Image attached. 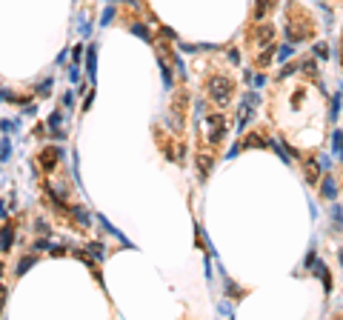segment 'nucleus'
Wrapping results in <instances>:
<instances>
[{
  "label": "nucleus",
  "instance_id": "nucleus-10",
  "mask_svg": "<svg viewBox=\"0 0 343 320\" xmlns=\"http://www.w3.org/2000/svg\"><path fill=\"white\" fill-rule=\"evenodd\" d=\"M54 157H60V152H57V149H46V152L40 154V166L52 169V166H54Z\"/></svg>",
  "mask_w": 343,
  "mask_h": 320
},
{
  "label": "nucleus",
  "instance_id": "nucleus-3",
  "mask_svg": "<svg viewBox=\"0 0 343 320\" xmlns=\"http://www.w3.org/2000/svg\"><path fill=\"white\" fill-rule=\"evenodd\" d=\"M309 37V20H289L286 23V40L289 43H300Z\"/></svg>",
  "mask_w": 343,
  "mask_h": 320
},
{
  "label": "nucleus",
  "instance_id": "nucleus-15",
  "mask_svg": "<svg viewBox=\"0 0 343 320\" xmlns=\"http://www.w3.org/2000/svg\"><path fill=\"white\" fill-rule=\"evenodd\" d=\"M332 143H335V154L343 160V132H335L332 135Z\"/></svg>",
  "mask_w": 343,
  "mask_h": 320
},
{
  "label": "nucleus",
  "instance_id": "nucleus-12",
  "mask_svg": "<svg viewBox=\"0 0 343 320\" xmlns=\"http://www.w3.org/2000/svg\"><path fill=\"white\" fill-rule=\"evenodd\" d=\"M89 257H95V260H106V246H103V243H89Z\"/></svg>",
  "mask_w": 343,
  "mask_h": 320
},
{
  "label": "nucleus",
  "instance_id": "nucleus-9",
  "mask_svg": "<svg viewBox=\"0 0 343 320\" xmlns=\"http://www.w3.org/2000/svg\"><path fill=\"white\" fill-rule=\"evenodd\" d=\"M320 192H323V197H326V200H335L338 186H335V177H332V174H326V177H323V189H320Z\"/></svg>",
  "mask_w": 343,
  "mask_h": 320
},
{
  "label": "nucleus",
  "instance_id": "nucleus-1",
  "mask_svg": "<svg viewBox=\"0 0 343 320\" xmlns=\"http://www.w3.org/2000/svg\"><path fill=\"white\" fill-rule=\"evenodd\" d=\"M209 98H212L220 109L229 106L232 98H235V80L226 77V74H214L212 80H209Z\"/></svg>",
  "mask_w": 343,
  "mask_h": 320
},
{
  "label": "nucleus",
  "instance_id": "nucleus-8",
  "mask_svg": "<svg viewBox=\"0 0 343 320\" xmlns=\"http://www.w3.org/2000/svg\"><path fill=\"white\" fill-rule=\"evenodd\" d=\"M12 243H15V229L12 226H3V232H0V252H9Z\"/></svg>",
  "mask_w": 343,
  "mask_h": 320
},
{
  "label": "nucleus",
  "instance_id": "nucleus-27",
  "mask_svg": "<svg viewBox=\"0 0 343 320\" xmlns=\"http://www.w3.org/2000/svg\"><path fill=\"white\" fill-rule=\"evenodd\" d=\"M341 263H343V252H341Z\"/></svg>",
  "mask_w": 343,
  "mask_h": 320
},
{
  "label": "nucleus",
  "instance_id": "nucleus-6",
  "mask_svg": "<svg viewBox=\"0 0 343 320\" xmlns=\"http://www.w3.org/2000/svg\"><path fill=\"white\" fill-rule=\"evenodd\" d=\"M272 37H275V29H272V26H269V23H258V29H255V40H258V43H261V46H269V43H272Z\"/></svg>",
  "mask_w": 343,
  "mask_h": 320
},
{
  "label": "nucleus",
  "instance_id": "nucleus-23",
  "mask_svg": "<svg viewBox=\"0 0 343 320\" xmlns=\"http://www.w3.org/2000/svg\"><path fill=\"white\" fill-rule=\"evenodd\" d=\"M112 17H114V9H106L103 12V23H112Z\"/></svg>",
  "mask_w": 343,
  "mask_h": 320
},
{
  "label": "nucleus",
  "instance_id": "nucleus-17",
  "mask_svg": "<svg viewBox=\"0 0 343 320\" xmlns=\"http://www.w3.org/2000/svg\"><path fill=\"white\" fill-rule=\"evenodd\" d=\"M132 32L137 34V37H146V40H149V29L143 26V23H134V26H132Z\"/></svg>",
  "mask_w": 343,
  "mask_h": 320
},
{
  "label": "nucleus",
  "instance_id": "nucleus-7",
  "mask_svg": "<svg viewBox=\"0 0 343 320\" xmlns=\"http://www.w3.org/2000/svg\"><path fill=\"white\" fill-rule=\"evenodd\" d=\"M303 172H306V180H309V186L320 183V166H317V160H306V163H303Z\"/></svg>",
  "mask_w": 343,
  "mask_h": 320
},
{
  "label": "nucleus",
  "instance_id": "nucleus-16",
  "mask_svg": "<svg viewBox=\"0 0 343 320\" xmlns=\"http://www.w3.org/2000/svg\"><path fill=\"white\" fill-rule=\"evenodd\" d=\"M32 263H34V254H29V257H23V260L17 263V274H26V269H29Z\"/></svg>",
  "mask_w": 343,
  "mask_h": 320
},
{
  "label": "nucleus",
  "instance_id": "nucleus-4",
  "mask_svg": "<svg viewBox=\"0 0 343 320\" xmlns=\"http://www.w3.org/2000/svg\"><path fill=\"white\" fill-rule=\"evenodd\" d=\"M266 146H269V137L261 132H252L243 143H237V149H266Z\"/></svg>",
  "mask_w": 343,
  "mask_h": 320
},
{
  "label": "nucleus",
  "instance_id": "nucleus-20",
  "mask_svg": "<svg viewBox=\"0 0 343 320\" xmlns=\"http://www.w3.org/2000/svg\"><path fill=\"white\" fill-rule=\"evenodd\" d=\"M75 218L80 220L83 226H86V223H89V215H86V212H80V209H75Z\"/></svg>",
  "mask_w": 343,
  "mask_h": 320
},
{
  "label": "nucleus",
  "instance_id": "nucleus-14",
  "mask_svg": "<svg viewBox=\"0 0 343 320\" xmlns=\"http://www.w3.org/2000/svg\"><path fill=\"white\" fill-rule=\"evenodd\" d=\"M60 123H63L60 112H54V115L49 118V126H52V132H54V137H63V132H60Z\"/></svg>",
  "mask_w": 343,
  "mask_h": 320
},
{
  "label": "nucleus",
  "instance_id": "nucleus-2",
  "mask_svg": "<svg viewBox=\"0 0 343 320\" xmlns=\"http://www.w3.org/2000/svg\"><path fill=\"white\" fill-rule=\"evenodd\" d=\"M203 126H206V137H209V143H220V140L226 137L229 120L217 112V115H209V118L203 120Z\"/></svg>",
  "mask_w": 343,
  "mask_h": 320
},
{
  "label": "nucleus",
  "instance_id": "nucleus-5",
  "mask_svg": "<svg viewBox=\"0 0 343 320\" xmlns=\"http://www.w3.org/2000/svg\"><path fill=\"white\" fill-rule=\"evenodd\" d=\"M195 163H197V177H200V180H206V177H209V172H212L214 157L203 152V154H197V157H195Z\"/></svg>",
  "mask_w": 343,
  "mask_h": 320
},
{
  "label": "nucleus",
  "instance_id": "nucleus-21",
  "mask_svg": "<svg viewBox=\"0 0 343 320\" xmlns=\"http://www.w3.org/2000/svg\"><path fill=\"white\" fill-rule=\"evenodd\" d=\"M315 54H317V57H326L329 51H326V46H323V43H317V46H315Z\"/></svg>",
  "mask_w": 343,
  "mask_h": 320
},
{
  "label": "nucleus",
  "instance_id": "nucleus-24",
  "mask_svg": "<svg viewBox=\"0 0 343 320\" xmlns=\"http://www.w3.org/2000/svg\"><path fill=\"white\" fill-rule=\"evenodd\" d=\"M6 303V289H0V306Z\"/></svg>",
  "mask_w": 343,
  "mask_h": 320
},
{
  "label": "nucleus",
  "instance_id": "nucleus-26",
  "mask_svg": "<svg viewBox=\"0 0 343 320\" xmlns=\"http://www.w3.org/2000/svg\"><path fill=\"white\" fill-rule=\"evenodd\" d=\"M0 277H3V263H0Z\"/></svg>",
  "mask_w": 343,
  "mask_h": 320
},
{
  "label": "nucleus",
  "instance_id": "nucleus-18",
  "mask_svg": "<svg viewBox=\"0 0 343 320\" xmlns=\"http://www.w3.org/2000/svg\"><path fill=\"white\" fill-rule=\"evenodd\" d=\"M9 149H12L9 140H3V143H0V160H9Z\"/></svg>",
  "mask_w": 343,
  "mask_h": 320
},
{
  "label": "nucleus",
  "instance_id": "nucleus-19",
  "mask_svg": "<svg viewBox=\"0 0 343 320\" xmlns=\"http://www.w3.org/2000/svg\"><path fill=\"white\" fill-rule=\"evenodd\" d=\"M292 46H280V51H278V60H286V57H289V54H292Z\"/></svg>",
  "mask_w": 343,
  "mask_h": 320
},
{
  "label": "nucleus",
  "instance_id": "nucleus-11",
  "mask_svg": "<svg viewBox=\"0 0 343 320\" xmlns=\"http://www.w3.org/2000/svg\"><path fill=\"white\" fill-rule=\"evenodd\" d=\"M272 6H275V0H258V6H255V20H263Z\"/></svg>",
  "mask_w": 343,
  "mask_h": 320
},
{
  "label": "nucleus",
  "instance_id": "nucleus-25",
  "mask_svg": "<svg viewBox=\"0 0 343 320\" xmlns=\"http://www.w3.org/2000/svg\"><path fill=\"white\" fill-rule=\"evenodd\" d=\"M341 60H343V40H341Z\"/></svg>",
  "mask_w": 343,
  "mask_h": 320
},
{
  "label": "nucleus",
  "instance_id": "nucleus-13",
  "mask_svg": "<svg viewBox=\"0 0 343 320\" xmlns=\"http://www.w3.org/2000/svg\"><path fill=\"white\" fill-rule=\"evenodd\" d=\"M86 63H89V66H86V69H89V77H95V69H98V66H95V63H98V49H95V46H92L89 54H86Z\"/></svg>",
  "mask_w": 343,
  "mask_h": 320
},
{
  "label": "nucleus",
  "instance_id": "nucleus-22",
  "mask_svg": "<svg viewBox=\"0 0 343 320\" xmlns=\"http://www.w3.org/2000/svg\"><path fill=\"white\" fill-rule=\"evenodd\" d=\"M72 57H75V63H80V57H83V46H75V51H72Z\"/></svg>",
  "mask_w": 343,
  "mask_h": 320
}]
</instances>
